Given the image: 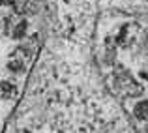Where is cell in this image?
Here are the masks:
<instances>
[{
    "mask_svg": "<svg viewBox=\"0 0 148 133\" xmlns=\"http://www.w3.org/2000/svg\"><path fill=\"white\" fill-rule=\"evenodd\" d=\"M4 133H130L92 68L68 41H49Z\"/></svg>",
    "mask_w": 148,
    "mask_h": 133,
    "instance_id": "cell-1",
    "label": "cell"
}]
</instances>
